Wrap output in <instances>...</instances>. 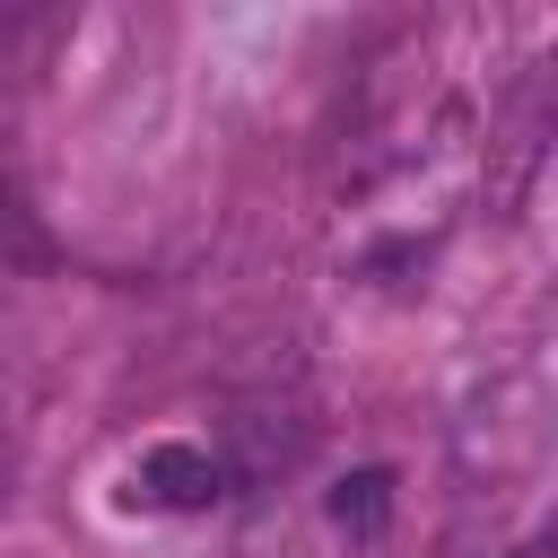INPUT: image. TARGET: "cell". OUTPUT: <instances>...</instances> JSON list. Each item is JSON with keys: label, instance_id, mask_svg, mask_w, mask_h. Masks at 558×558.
I'll return each instance as SVG.
<instances>
[{"label": "cell", "instance_id": "obj_1", "mask_svg": "<svg viewBox=\"0 0 558 558\" xmlns=\"http://www.w3.org/2000/svg\"><path fill=\"white\" fill-rule=\"evenodd\" d=\"M549 140H558V52L523 61V70L506 78L497 113H488V148H480V209H488V218H514V209H523Z\"/></svg>", "mask_w": 558, "mask_h": 558}, {"label": "cell", "instance_id": "obj_2", "mask_svg": "<svg viewBox=\"0 0 558 558\" xmlns=\"http://www.w3.org/2000/svg\"><path fill=\"white\" fill-rule=\"evenodd\" d=\"M558 445V401L523 375H506L471 418H462V471L471 480H523L541 453Z\"/></svg>", "mask_w": 558, "mask_h": 558}, {"label": "cell", "instance_id": "obj_3", "mask_svg": "<svg viewBox=\"0 0 558 558\" xmlns=\"http://www.w3.org/2000/svg\"><path fill=\"white\" fill-rule=\"evenodd\" d=\"M227 480H235V471H227L209 445H148V453H140V497L166 506V514H201V506H218Z\"/></svg>", "mask_w": 558, "mask_h": 558}, {"label": "cell", "instance_id": "obj_4", "mask_svg": "<svg viewBox=\"0 0 558 558\" xmlns=\"http://www.w3.org/2000/svg\"><path fill=\"white\" fill-rule=\"evenodd\" d=\"M384 497H392V480H384V471H357V480H340L331 514H340V523H357V532H375V523H384Z\"/></svg>", "mask_w": 558, "mask_h": 558}, {"label": "cell", "instance_id": "obj_5", "mask_svg": "<svg viewBox=\"0 0 558 558\" xmlns=\"http://www.w3.org/2000/svg\"><path fill=\"white\" fill-rule=\"evenodd\" d=\"M0 262H35V235H17V209L0 201Z\"/></svg>", "mask_w": 558, "mask_h": 558}, {"label": "cell", "instance_id": "obj_6", "mask_svg": "<svg viewBox=\"0 0 558 558\" xmlns=\"http://www.w3.org/2000/svg\"><path fill=\"white\" fill-rule=\"evenodd\" d=\"M9 480H17V453H9V436H0V497H9Z\"/></svg>", "mask_w": 558, "mask_h": 558}, {"label": "cell", "instance_id": "obj_7", "mask_svg": "<svg viewBox=\"0 0 558 558\" xmlns=\"http://www.w3.org/2000/svg\"><path fill=\"white\" fill-rule=\"evenodd\" d=\"M514 558H558V541H523V549H514Z\"/></svg>", "mask_w": 558, "mask_h": 558}]
</instances>
